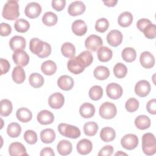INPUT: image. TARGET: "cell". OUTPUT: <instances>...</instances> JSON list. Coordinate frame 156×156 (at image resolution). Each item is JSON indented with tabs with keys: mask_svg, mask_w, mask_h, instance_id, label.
I'll return each instance as SVG.
<instances>
[{
	"mask_svg": "<svg viewBox=\"0 0 156 156\" xmlns=\"http://www.w3.org/2000/svg\"><path fill=\"white\" fill-rule=\"evenodd\" d=\"M29 49L33 54L37 55L40 58L47 57L51 53V45L38 38L30 39Z\"/></svg>",
	"mask_w": 156,
	"mask_h": 156,
	"instance_id": "6da1fadb",
	"label": "cell"
},
{
	"mask_svg": "<svg viewBox=\"0 0 156 156\" xmlns=\"http://www.w3.org/2000/svg\"><path fill=\"white\" fill-rule=\"evenodd\" d=\"M2 15L4 18L7 20H15L20 15L19 4L17 1L10 0L4 5Z\"/></svg>",
	"mask_w": 156,
	"mask_h": 156,
	"instance_id": "7a4b0ae2",
	"label": "cell"
},
{
	"mask_svg": "<svg viewBox=\"0 0 156 156\" xmlns=\"http://www.w3.org/2000/svg\"><path fill=\"white\" fill-rule=\"evenodd\" d=\"M142 149L147 155H152L156 152V140L151 133H146L142 136Z\"/></svg>",
	"mask_w": 156,
	"mask_h": 156,
	"instance_id": "3957f363",
	"label": "cell"
},
{
	"mask_svg": "<svg viewBox=\"0 0 156 156\" xmlns=\"http://www.w3.org/2000/svg\"><path fill=\"white\" fill-rule=\"evenodd\" d=\"M58 130L62 135L71 139H76L81 134L77 127L66 123H60L58 126Z\"/></svg>",
	"mask_w": 156,
	"mask_h": 156,
	"instance_id": "277c9868",
	"label": "cell"
},
{
	"mask_svg": "<svg viewBox=\"0 0 156 156\" xmlns=\"http://www.w3.org/2000/svg\"><path fill=\"white\" fill-rule=\"evenodd\" d=\"M99 115L104 119H110L113 118L117 113L116 105L109 102L103 103L99 107Z\"/></svg>",
	"mask_w": 156,
	"mask_h": 156,
	"instance_id": "5b68a950",
	"label": "cell"
},
{
	"mask_svg": "<svg viewBox=\"0 0 156 156\" xmlns=\"http://www.w3.org/2000/svg\"><path fill=\"white\" fill-rule=\"evenodd\" d=\"M68 70L74 74H79L82 73L86 68L84 63L79 56L71 58L67 63Z\"/></svg>",
	"mask_w": 156,
	"mask_h": 156,
	"instance_id": "8992f818",
	"label": "cell"
},
{
	"mask_svg": "<svg viewBox=\"0 0 156 156\" xmlns=\"http://www.w3.org/2000/svg\"><path fill=\"white\" fill-rule=\"evenodd\" d=\"M103 44L101 37L96 35H91L85 41V46L88 50L95 52L98 50Z\"/></svg>",
	"mask_w": 156,
	"mask_h": 156,
	"instance_id": "52a82bcc",
	"label": "cell"
},
{
	"mask_svg": "<svg viewBox=\"0 0 156 156\" xmlns=\"http://www.w3.org/2000/svg\"><path fill=\"white\" fill-rule=\"evenodd\" d=\"M138 136L133 133L125 135L121 140V146L127 150H133L138 144Z\"/></svg>",
	"mask_w": 156,
	"mask_h": 156,
	"instance_id": "ba28073f",
	"label": "cell"
},
{
	"mask_svg": "<svg viewBox=\"0 0 156 156\" xmlns=\"http://www.w3.org/2000/svg\"><path fill=\"white\" fill-rule=\"evenodd\" d=\"M41 7L38 3L32 2L27 4L26 6L24 13L26 16L33 19L38 17L41 13Z\"/></svg>",
	"mask_w": 156,
	"mask_h": 156,
	"instance_id": "9c48e42d",
	"label": "cell"
},
{
	"mask_svg": "<svg viewBox=\"0 0 156 156\" xmlns=\"http://www.w3.org/2000/svg\"><path fill=\"white\" fill-rule=\"evenodd\" d=\"M151 85L146 80L138 81L135 86V93L140 97L143 98L147 96L151 91Z\"/></svg>",
	"mask_w": 156,
	"mask_h": 156,
	"instance_id": "30bf717a",
	"label": "cell"
},
{
	"mask_svg": "<svg viewBox=\"0 0 156 156\" xmlns=\"http://www.w3.org/2000/svg\"><path fill=\"white\" fill-rule=\"evenodd\" d=\"M122 88L116 83H110L106 87V93L108 98L112 99H118L122 94Z\"/></svg>",
	"mask_w": 156,
	"mask_h": 156,
	"instance_id": "8fae6325",
	"label": "cell"
},
{
	"mask_svg": "<svg viewBox=\"0 0 156 156\" xmlns=\"http://www.w3.org/2000/svg\"><path fill=\"white\" fill-rule=\"evenodd\" d=\"M122 34L118 30H110L107 35V41L108 43L113 46H118L122 41Z\"/></svg>",
	"mask_w": 156,
	"mask_h": 156,
	"instance_id": "7c38bea8",
	"label": "cell"
},
{
	"mask_svg": "<svg viewBox=\"0 0 156 156\" xmlns=\"http://www.w3.org/2000/svg\"><path fill=\"white\" fill-rule=\"evenodd\" d=\"M12 58L15 63L19 66H25L29 62V56L27 52L23 50L14 52Z\"/></svg>",
	"mask_w": 156,
	"mask_h": 156,
	"instance_id": "4fadbf2b",
	"label": "cell"
},
{
	"mask_svg": "<svg viewBox=\"0 0 156 156\" xmlns=\"http://www.w3.org/2000/svg\"><path fill=\"white\" fill-rule=\"evenodd\" d=\"M85 5L80 1H76L71 2L68 8V12L69 15L76 16L82 14L85 11Z\"/></svg>",
	"mask_w": 156,
	"mask_h": 156,
	"instance_id": "5bb4252c",
	"label": "cell"
},
{
	"mask_svg": "<svg viewBox=\"0 0 156 156\" xmlns=\"http://www.w3.org/2000/svg\"><path fill=\"white\" fill-rule=\"evenodd\" d=\"M65 98L63 95L58 92L52 94L48 99V104L52 108H60L64 104Z\"/></svg>",
	"mask_w": 156,
	"mask_h": 156,
	"instance_id": "9a60e30c",
	"label": "cell"
},
{
	"mask_svg": "<svg viewBox=\"0 0 156 156\" xmlns=\"http://www.w3.org/2000/svg\"><path fill=\"white\" fill-rule=\"evenodd\" d=\"M26 39L22 36L15 35L9 41L10 49L14 52L23 50L26 48Z\"/></svg>",
	"mask_w": 156,
	"mask_h": 156,
	"instance_id": "2e32d148",
	"label": "cell"
},
{
	"mask_svg": "<svg viewBox=\"0 0 156 156\" xmlns=\"http://www.w3.org/2000/svg\"><path fill=\"white\" fill-rule=\"evenodd\" d=\"M9 153L11 156L28 155L26 147L20 142L12 143L9 147Z\"/></svg>",
	"mask_w": 156,
	"mask_h": 156,
	"instance_id": "e0dca14e",
	"label": "cell"
},
{
	"mask_svg": "<svg viewBox=\"0 0 156 156\" xmlns=\"http://www.w3.org/2000/svg\"><path fill=\"white\" fill-rule=\"evenodd\" d=\"M140 62L143 67L149 69L154 66L155 58L150 52L144 51L140 55Z\"/></svg>",
	"mask_w": 156,
	"mask_h": 156,
	"instance_id": "ac0fdd59",
	"label": "cell"
},
{
	"mask_svg": "<svg viewBox=\"0 0 156 156\" xmlns=\"http://www.w3.org/2000/svg\"><path fill=\"white\" fill-rule=\"evenodd\" d=\"M38 122L42 125L52 124L54 120V116L52 112L47 110L40 111L37 116Z\"/></svg>",
	"mask_w": 156,
	"mask_h": 156,
	"instance_id": "d6986e66",
	"label": "cell"
},
{
	"mask_svg": "<svg viewBox=\"0 0 156 156\" xmlns=\"http://www.w3.org/2000/svg\"><path fill=\"white\" fill-rule=\"evenodd\" d=\"M57 85L60 89L64 91H68L73 88L74 85V80L71 76L68 75H63L58 79Z\"/></svg>",
	"mask_w": 156,
	"mask_h": 156,
	"instance_id": "ffe728a7",
	"label": "cell"
},
{
	"mask_svg": "<svg viewBox=\"0 0 156 156\" xmlns=\"http://www.w3.org/2000/svg\"><path fill=\"white\" fill-rule=\"evenodd\" d=\"M77 152L81 155H87L91 152L93 144L90 140L84 138L80 140L76 145Z\"/></svg>",
	"mask_w": 156,
	"mask_h": 156,
	"instance_id": "44dd1931",
	"label": "cell"
},
{
	"mask_svg": "<svg viewBox=\"0 0 156 156\" xmlns=\"http://www.w3.org/2000/svg\"><path fill=\"white\" fill-rule=\"evenodd\" d=\"M73 32L78 36L84 35L87 30V26L85 22L82 20L74 21L71 26Z\"/></svg>",
	"mask_w": 156,
	"mask_h": 156,
	"instance_id": "7402d4cb",
	"label": "cell"
},
{
	"mask_svg": "<svg viewBox=\"0 0 156 156\" xmlns=\"http://www.w3.org/2000/svg\"><path fill=\"white\" fill-rule=\"evenodd\" d=\"M79 113L81 116L83 118H90L93 117L95 113V107L93 104L90 103H83L80 107Z\"/></svg>",
	"mask_w": 156,
	"mask_h": 156,
	"instance_id": "603a6c76",
	"label": "cell"
},
{
	"mask_svg": "<svg viewBox=\"0 0 156 156\" xmlns=\"http://www.w3.org/2000/svg\"><path fill=\"white\" fill-rule=\"evenodd\" d=\"M116 136L115 130L110 127H105L100 132L101 139L104 142H110L115 140Z\"/></svg>",
	"mask_w": 156,
	"mask_h": 156,
	"instance_id": "cb8c5ba5",
	"label": "cell"
},
{
	"mask_svg": "<svg viewBox=\"0 0 156 156\" xmlns=\"http://www.w3.org/2000/svg\"><path fill=\"white\" fill-rule=\"evenodd\" d=\"M57 149L58 152L62 155H69L71 154L73 149L72 144L68 140H61L57 144Z\"/></svg>",
	"mask_w": 156,
	"mask_h": 156,
	"instance_id": "d4e9b609",
	"label": "cell"
},
{
	"mask_svg": "<svg viewBox=\"0 0 156 156\" xmlns=\"http://www.w3.org/2000/svg\"><path fill=\"white\" fill-rule=\"evenodd\" d=\"M16 116L20 121L22 122H27L32 119V113L28 108L21 107L17 110Z\"/></svg>",
	"mask_w": 156,
	"mask_h": 156,
	"instance_id": "484cf974",
	"label": "cell"
},
{
	"mask_svg": "<svg viewBox=\"0 0 156 156\" xmlns=\"http://www.w3.org/2000/svg\"><path fill=\"white\" fill-rule=\"evenodd\" d=\"M97 55L100 62H107L112 58L113 52L110 48L106 46H102L98 50Z\"/></svg>",
	"mask_w": 156,
	"mask_h": 156,
	"instance_id": "4316f807",
	"label": "cell"
},
{
	"mask_svg": "<svg viewBox=\"0 0 156 156\" xmlns=\"http://www.w3.org/2000/svg\"><path fill=\"white\" fill-rule=\"evenodd\" d=\"M135 125L138 129L145 130L150 127L151 119L146 115H139L135 119Z\"/></svg>",
	"mask_w": 156,
	"mask_h": 156,
	"instance_id": "83f0119b",
	"label": "cell"
},
{
	"mask_svg": "<svg viewBox=\"0 0 156 156\" xmlns=\"http://www.w3.org/2000/svg\"><path fill=\"white\" fill-rule=\"evenodd\" d=\"M41 71L47 76L53 75L57 71V65L52 60H46L41 66Z\"/></svg>",
	"mask_w": 156,
	"mask_h": 156,
	"instance_id": "f1b7e54d",
	"label": "cell"
},
{
	"mask_svg": "<svg viewBox=\"0 0 156 156\" xmlns=\"http://www.w3.org/2000/svg\"><path fill=\"white\" fill-rule=\"evenodd\" d=\"M133 21V15L129 12H124L119 15L118 18V24L123 27L130 26Z\"/></svg>",
	"mask_w": 156,
	"mask_h": 156,
	"instance_id": "f546056e",
	"label": "cell"
},
{
	"mask_svg": "<svg viewBox=\"0 0 156 156\" xmlns=\"http://www.w3.org/2000/svg\"><path fill=\"white\" fill-rule=\"evenodd\" d=\"M12 77L13 80L18 84L22 83L26 79L25 71L21 66H16L14 68L12 73Z\"/></svg>",
	"mask_w": 156,
	"mask_h": 156,
	"instance_id": "4dcf8cb0",
	"label": "cell"
},
{
	"mask_svg": "<svg viewBox=\"0 0 156 156\" xmlns=\"http://www.w3.org/2000/svg\"><path fill=\"white\" fill-rule=\"evenodd\" d=\"M40 138L44 143H51L55 139V133L52 129H44L40 133Z\"/></svg>",
	"mask_w": 156,
	"mask_h": 156,
	"instance_id": "1f68e13d",
	"label": "cell"
},
{
	"mask_svg": "<svg viewBox=\"0 0 156 156\" xmlns=\"http://www.w3.org/2000/svg\"><path fill=\"white\" fill-rule=\"evenodd\" d=\"M93 75L94 77L98 80H105L110 76V71L106 66H98L94 69Z\"/></svg>",
	"mask_w": 156,
	"mask_h": 156,
	"instance_id": "d6a6232c",
	"label": "cell"
},
{
	"mask_svg": "<svg viewBox=\"0 0 156 156\" xmlns=\"http://www.w3.org/2000/svg\"><path fill=\"white\" fill-rule=\"evenodd\" d=\"M44 82V80L43 76L37 73L31 74L29 77V82L30 85L35 88H38L43 86Z\"/></svg>",
	"mask_w": 156,
	"mask_h": 156,
	"instance_id": "836d02e7",
	"label": "cell"
},
{
	"mask_svg": "<svg viewBox=\"0 0 156 156\" xmlns=\"http://www.w3.org/2000/svg\"><path fill=\"white\" fill-rule=\"evenodd\" d=\"M61 52L64 57L71 58L75 55L76 48L72 43L66 42L62 44L61 47Z\"/></svg>",
	"mask_w": 156,
	"mask_h": 156,
	"instance_id": "e575fe53",
	"label": "cell"
},
{
	"mask_svg": "<svg viewBox=\"0 0 156 156\" xmlns=\"http://www.w3.org/2000/svg\"><path fill=\"white\" fill-rule=\"evenodd\" d=\"M57 16L52 12H46L42 17V22L47 26H52L57 23Z\"/></svg>",
	"mask_w": 156,
	"mask_h": 156,
	"instance_id": "d590c367",
	"label": "cell"
},
{
	"mask_svg": "<svg viewBox=\"0 0 156 156\" xmlns=\"http://www.w3.org/2000/svg\"><path fill=\"white\" fill-rule=\"evenodd\" d=\"M136 57V53L133 48L127 47L124 48L122 51V59L128 63L133 62Z\"/></svg>",
	"mask_w": 156,
	"mask_h": 156,
	"instance_id": "8d00e7d4",
	"label": "cell"
},
{
	"mask_svg": "<svg viewBox=\"0 0 156 156\" xmlns=\"http://www.w3.org/2000/svg\"><path fill=\"white\" fill-rule=\"evenodd\" d=\"M21 132V127L17 122L9 124L7 128V133L11 138H16L20 136Z\"/></svg>",
	"mask_w": 156,
	"mask_h": 156,
	"instance_id": "74e56055",
	"label": "cell"
},
{
	"mask_svg": "<svg viewBox=\"0 0 156 156\" xmlns=\"http://www.w3.org/2000/svg\"><path fill=\"white\" fill-rule=\"evenodd\" d=\"M13 105L10 101L4 99L1 101V110L0 115L2 116H7L12 112Z\"/></svg>",
	"mask_w": 156,
	"mask_h": 156,
	"instance_id": "f35d334b",
	"label": "cell"
},
{
	"mask_svg": "<svg viewBox=\"0 0 156 156\" xmlns=\"http://www.w3.org/2000/svg\"><path fill=\"white\" fill-rule=\"evenodd\" d=\"M98 130V125L96 122L90 121L86 122L83 126L84 133L87 136H94L96 134Z\"/></svg>",
	"mask_w": 156,
	"mask_h": 156,
	"instance_id": "ab89813d",
	"label": "cell"
},
{
	"mask_svg": "<svg viewBox=\"0 0 156 156\" xmlns=\"http://www.w3.org/2000/svg\"><path fill=\"white\" fill-rule=\"evenodd\" d=\"M14 27L17 32L24 33L29 29L30 24L27 20L23 18H20L16 20L14 24Z\"/></svg>",
	"mask_w": 156,
	"mask_h": 156,
	"instance_id": "60d3db41",
	"label": "cell"
},
{
	"mask_svg": "<svg viewBox=\"0 0 156 156\" xmlns=\"http://www.w3.org/2000/svg\"><path fill=\"white\" fill-rule=\"evenodd\" d=\"M113 73L116 77L119 79L123 78L127 73V68L123 63H118L113 68Z\"/></svg>",
	"mask_w": 156,
	"mask_h": 156,
	"instance_id": "b9f144b4",
	"label": "cell"
},
{
	"mask_svg": "<svg viewBox=\"0 0 156 156\" xmlns=\"http://www.w3.org/2000/svg\"><path fill=\"white\" fill-rule=\"evenodd\" d=\"M89 96L93 101L99 100L103 95V90L99 85H94L89 90Z\"/></svg>",
	"mask_w": 156,
	"mask_h": 156,
	"instance_id": "7bdbcfd3",
	"label": "cell"
},
{
	"mask_svg": "<svg viewBox=\"0 0 156 156\" xmlns=\"http://www.w3.org/2000/svg\"><path fill=\"white\" fill-rule=\"evenodd\" d=\"M109 27V22L105 18H101L96 21L95 29L96 31L103 33L105 32Z\"/></svg>",
	"mask_w": 156,
	"mask_h": 156,
	"instance_id": "ee69618b",
	"label": "cell"
},
{
	"mask_svg": "<svg viewBox=\"0 0 156 156\" xmlns=\"http://www.w3.org/2000/svg\"><path fill=\"white\" fill-rule=\"evenodd\" d=\"M125 107L127 112L131 113L134 112L136 111L139 107V102L135 98H129L126 102Z\"/></svg>",
	"mask_w": 156,
	"mask_h": 156,
	"instance_id": "f6af8a7d",
	"label": "cell"
},
{
	"mask_svg": "<svg viewBox=\"0 0 156 156\" xmlns=\"http://www.w3.org/2000/svg\"><path fill=\"white\" fill-rule=\"evenodd\" d=\"M25 141L29 144H34L37 141V134L32 130H27L24 133Z\"/></svg>",
	"mask_w": 156,
	"mask_h": 156,
	"instance_id": "bcb514c9",
	"label": "cell"
},
{
	"mask_svg": "<svg viewBox=\"0 0 156 156\" xmlns=\"http://www.w3.org/2000/svg\"><path fill=\"white\" fill-rule=\"evenodd\" d=\"M144 36L149 39H153L156 37V27L154 24L147 25L143 30Z\"/></svg>",
	"mask_w": 156,
	"mask_h": 156,
	"instance_id": "7dc6e473",
	"label": "cell"
},
{
	"mask_svg": "<svg viewBox=\"0 0 156 156\" xmlns=\"http://www.w3.org/2000/svg\"><path fill=\"white\" fill-rule=\"evenodd\" d=\"M84 63L86 67L89 66L93 60L92 54L89 51H84L78 55Z\"/></svg>",
	"mask_w": 156,
	"mask_h": 156,
	"instance_id": "c3c4849f",
	"label": "cell"
},
{
	"mask_svg": "<svg viewBox=\"0 0 156 156\" xmlns=\"http://www.w3.org/2000/svg\"><path fill=\"white\" fill-rule=\"evenodd\" d=\"M12 32L11 26L5 23H2L0 24V34L2 37L8 36Z\"/></svg>",
	"mask_w": 156,
	"mask_h": 156,
	"instance_id": "681fc988",
	"label": "cell"
},
{
	"mask_svg": "<svg viewBox=\"0 0 156 156\" xmlns=\"http://www.w3.org/2000/svg\"><path fill=\"white\" fill-rule=\"evenodd\" d=\"M52 7L54 9L57 11H62L65 7L66 1L65 0H52Z\"/></svg>",
	"mask_w": 156,
	"mask_h": 156,
	"instance_id": "f907efd6",
	"label": "cell"
},
{
	"mask_svg": "<svg viewBox=\"0 0 156 156\" xmlns=\"http://www.w3.org/2000/svg\"><path fill=\"white\" fill-rule=\"evenodd\" d=\"M113 147L110 145H106L104 146L100 150L99 152L98 153L99 156H110L113 152Z\"/></svg>",
	"mask_w": 156,
	"mask_h": 156,
	"instance_id": "816d5d0a",
	"label": "cell"
},
{
	"mask_svg": "<svg viewBox=\"0 0 156 156\" xmlns=\"http://www.w3.org/2000/svg\"><path fill=\"white\" fill-rule=\"evenodd\" d=\"M0 65H1V75L7 73L10 67V65L9 61L4 58L0 59Z\"/></svg>",
	"mask_w": 156,
	"mask_h": 156,
	"instance_id": "f5cc1de1",
	"label": "cell"
},
{
	"mask_svg": "<svg viewBox=\"0 0 156 156\" xmlns=\"http://www.w3.org/2000/svg\"><path fill=\"white\" fill-rule=\"evenodd\" d=\"M146 109L147 112L152 115L156 114V99H152L147 102L146 105Z\"/></svg>",
	"mask_w": 156,
	"mask_h": 156,
	"instance_id": "db71d44e",
	"label": "cell"
},
{
	"mask_svg": "<svg viewBox=\"0 0 156 156\" xmlns=\"http://www.w3.org/2000/svg\"><path fill=\"white\" fill-rule=\"evenodd\" d=\"M152 22L146 18H141L136 23L137 28L141 32H143V29L149 24H151Z\"/></svg>",
	"mask_w": 156,
	"mask_h": 156,
	"instance_id": "11a10c76",
	"label": "cell"
},
{
	"mask_svg": "<svg viewBox=\"0 0 156 156\" xmlns=\"http://www.w3.org/2000/svg\"><path fill=\"white\" fill-rule=\"evenodd\" d=\"M40 155V156H54L55 154L52 148L46 147L42 149Z\"/></svg>",
	"mask_w": 156,
	"mask_h": 156,
	"instance_id": "9f6ffc18",
	"label": "cell"
},
{
	"mask_svg": "<svg viewBox=\"0 0 156 156\" xmlns=\"http://www.w3.org/2000/svg\"><path fill=\"white\" fill-rule=\"evenodd\" d=\"M104 4L108 7H114L118 2L117 0H111V1H104Z\"/></svg>",
	"mask_w": 156,
	"mask_h": 156,
	"instance_id": "6f0895ef",
	"label": "cell"
},
{
	"mask_svg": "<svg viewBox=\"0 0 156 156\" xmlns=\"http://www.w3.org/2000/svg\"><path fill=\"white\" fill-rule=\"evenodd\" d=\"M127 155V154H126V153H124V152H121V151H119L118 152H116V153L115 154V156H116V155Z\"/></svg>",
	"mask_w": 156,
	"mask_h": 156,
	"instance_id": "680465c9",
	"label": "cell"
}]
</instances>
